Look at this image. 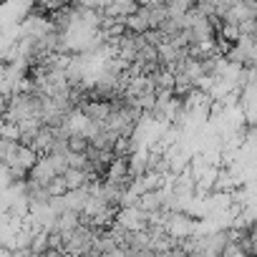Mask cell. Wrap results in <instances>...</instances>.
<instances>
[{"label":"cell","instance_id":"obj_1","mask_svg":"<svg viewBox=\"0 0 257 257\" xmlns=\"http://www.w3.org/2000/svg\"><path fill=\"white\" fill-rule=\"evenodd\" d=\"M142 8V3H139V0H111V3H108V8H106V18H111V21H128V18H132L137 11Z\"/></svg>","mask_w":257,"mask_h":257}]
</instances>
